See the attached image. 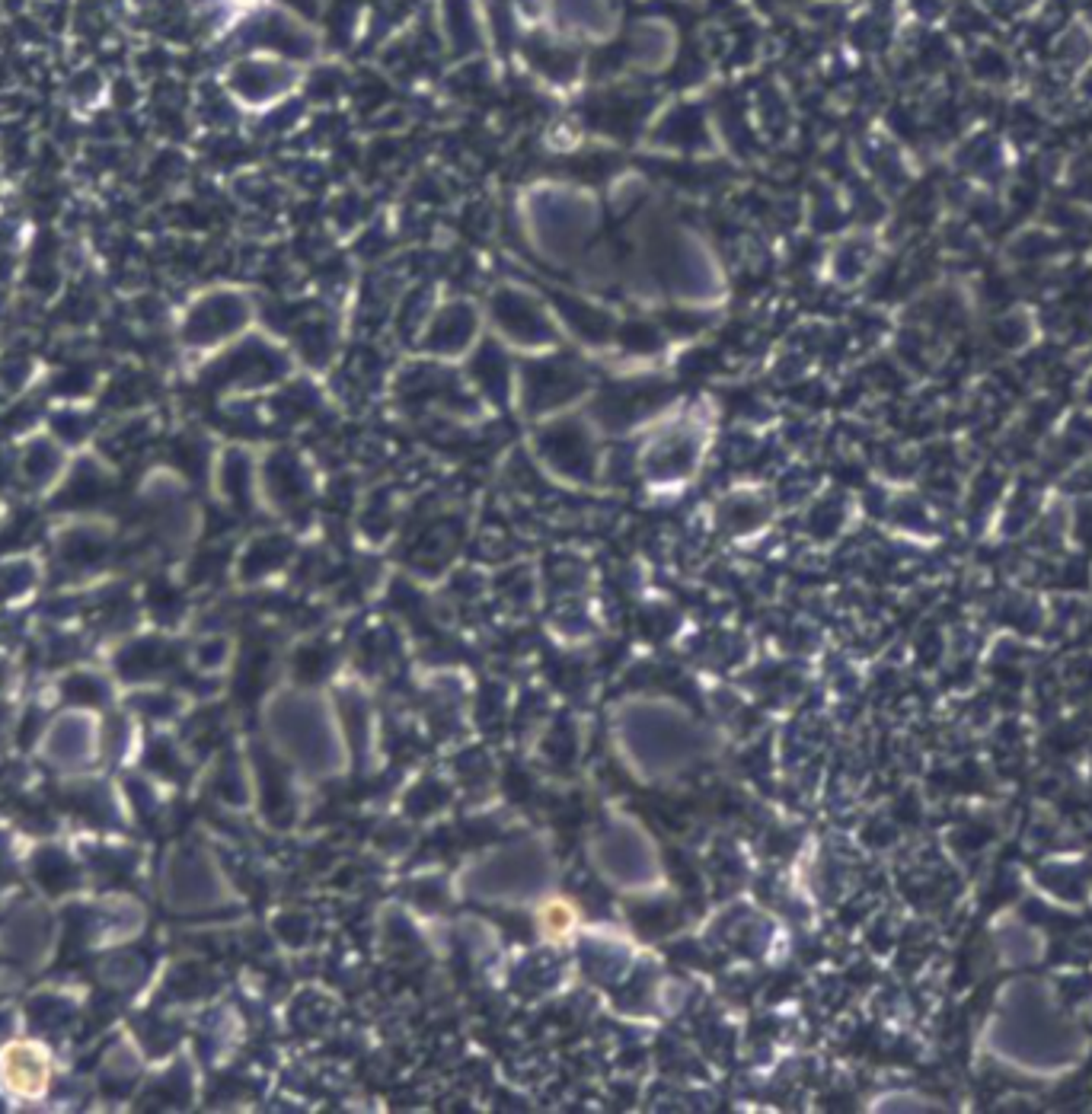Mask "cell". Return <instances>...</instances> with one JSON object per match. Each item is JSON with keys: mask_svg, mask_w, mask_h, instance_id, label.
<instances>
[{"mask_svg": "<svg viewBox=\"0 0 1092 1114\" xmlns=\"http://www.w3.org/2000/svg\"><path fill=\"white\" fill-rule=\"evenodd\" d=\"M0 1080L13 1095L39 1098L48 1093L51 1057L35 1041H13L0 1051Z\"/></svg>", "mask_w": 1092, "mask_h": 1114, "instance_id": "1", "label": "cell"}]
</instances>
